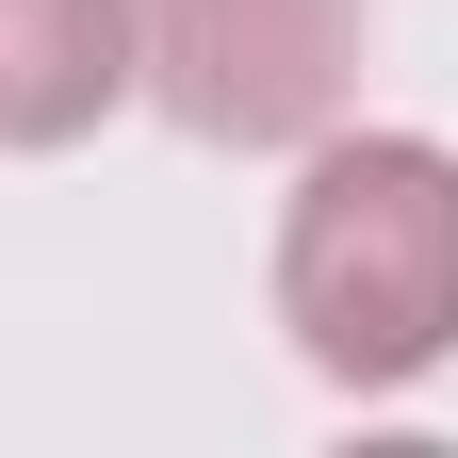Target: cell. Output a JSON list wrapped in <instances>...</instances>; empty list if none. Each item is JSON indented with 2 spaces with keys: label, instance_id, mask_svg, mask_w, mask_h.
Segmentation results:
<instances>
[{
  "label": "cell",
  "instance_id": "obj_1",
  "mask_svg": "<svg viewBox=\"0 0 458 458\" xmlns=\"http://www.w3.org/2000/svg\"><path fill=\"white\" fill-rule=\"evenodd\" d=\"M262 295L327 393H360V410L426 393L458 360V148L442 131H311Z\"/></svg>",
  "mask_w": 458,
  "mask_h": 458
},
{
  "label": "cell",
  "instance_id": "obj_2",
  "mask_svg": "<svg viewBox=\"0 0 458 458\" xmlns=\"http://www.w3.org/2000/svg\"><path fill=\"white\" fill-rule=\"evenodd\" d=\"M360 33H377V0H131L148 114L197 131V148H311V131H344Z\"/></svg>",
  "mask_w": 458,
  "mask_h": 458
},
{
  "label": "cell",
  "instance_id": "obj_3",
  "mask_svg": "<svg viewBox=\"0 0 458 458\" xmlns=\"http://www.w3.org/2000/svg\"><path fill=\"white\" fill-rule=\"evenodd\" d=\"M131 98H148L131 0H0V164L82 148L98 114H131Z\"/></svg>",
  "mask_w": 458,
  "mask_h": 458
}]
</instances>
